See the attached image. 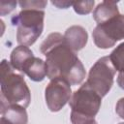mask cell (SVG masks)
I'll list each match as a JSON object with an SVG mask.
<instances>
[{"mask_svg": "<svg viewBox=\"0 0 124 124\" xmlns=\"http://www.w3.org/2000/svg\"><path fill=\"white\" fill-rule=\"evenodd\" d=\"M40 50L46 56V77L49 79L62 78L71 85L82 82L84 67L60 33H50L41 44Z\"/></svg>", "mask_w": 124, "mask_h": 124, "instance_id": "obj_1", "label": "cell"}, {"mask_svg": "<svg viewBox=\"0 0 124 124\" xmlns=\"http://www.w3.org/2000/svg\"><path fill=\"white\" fill-rule=\"evenodd\" d=\"M0 73L1 102L27 108L31 94L23 76L16 73L11 63L5 59L1 62Z\"/></svg>", "mask_w": 124, "mask_h": 124, "instance_id": "obj_2", "label": "cell"}, {"mask_svg": "<svg viewBox=\"0 0 124 124\" xmlns=\"http://www.w3.org/2000/svg\"><path fill=\"white\" fill-rule=\"evenodd\" d=\"M102 103V97L83 83L79 89L75 91L71 100V121L72 124H92L98 113Z\"/></svg>", "mask_w": 124, "mask_h": 124, "instance_id": "obj_3", "label": "cell"}, {"mask_svg": "<svg viewBox=\"0 0 124 124\" xmlns=\"http://www.w3.org/2000/svg\"><path fill=\"white\" fill-rule=\"evenodd\" d=\"M45 12L42 10H21L12 18V23L17 27L16 42L19 46H29L41 36L44 29Z\"/></svg>", "mask_w": 124, "mask_h": 124, "instance_id": "obj_4", "label": "cell"}, {"mask_svg": "<svg viewBox=\"0 0 124 124\" xmlns=\"http://www.w3.org/2000/svg\"><path fill=\"white\" fill-rule=\"evenodd\" d=\"M115 69L108 56L97 60L91 67L85 84L97 92L101 97L106 96L113 84Z\"/></svg>", "mask_w": 124, "mask_h": 124, "instance_id": "obj_5", "label": "cell"}, {"mask_svg": "<svg viewBox=\"0 0 124 124\" xmlns=\"http://www.w3.org/2000/svg\"><path fill=\"white\" fill-rule=\"evenodd\" d=\"M94 44L103 49L109 48L124 39V15H118L109 20L98 24L92 32Z\"/></svg>", "mask_w": 124, "mask_h": 124, "instance_id": "obj_6", "label": "cell"}, {"mask_svg": "<svg viewBox=\"0 0 124 124\" xmlns=\"http://www.w3.org/2000/svg\"><path fill=\"white\" fill-rule=\"evenodd\" d=\"M72 98L71 84L62 78L50 79L45 90V99L50 111L62 109Z\"/></svg>", "mask_w": 124, "mask_h": 124, "instance_id": "obj_7", "label": "cell"}, {"mask_svg": "<svg viewBox=\"0 0 124 124\" xmlns=\"http://www.w3.org/2000/svg\"><path fill=\"white\" fill-rule=\"evenodd\" d=\"M27 121L25 108L1 102V124H27Z\"/></svg>", "mask_w": 124, "mask_h": 124, "instance_id": "obj_8", "label": "cell"}, {"mask_svg": "<svg viewBox=\"0 0 124 124\" xmlns=\"http://www.w3.org/2000/svg\"><path fill=\"white\" fill-rule=\"evenodd\" d=\"M88 35L86 30L79 25H73L69 27L64 34L66 44L74 50L78 51L82 49L87 43Z\"/></svg>", "mask_w": 124, "mask_h": 124, "instance_id": "obj_9", "label": "cell"}, {"mask_svg": "<svg viewBox=\"0 0 124 124\" xmlns=\"http://www.w3.org/2000/svg\"><path fill=\"white\" fill-rule=\"evenodd\" d=\"M20 73L25 74L30 79L34 81H42L46 76V62L33 55L22 66Z\"/></svg>", "mask_w": 124, "mask_h": 124, "instance_id": "obj_10", "label": "cell"}, {"mask_svg": "<svg viewBox=\"0 0 124 124\" xmlns=\"http://www.w3.org/2000/svg\"><path fill=\"white\" fill-rule=\"evenodd\" d=\"M119 15L117 2L103 1L97 5L93 12V17L98 24L104 23Z\"/></svg>", "mask_w": 124, "mask_h": 124, "instance_id": "obj_11", "label": "cell"}, {"mask_svg": "<svg viewBox=\"0 0 124 124\" xmlns=\"http://www.w3.org/2000/svg\"><path fill=\"white\" fill-rule=\"evenodd\" d=\"M34 54L32 50L25 46H18L11 53V60L10 63L13 66V68L18 72L21 71L22 66L25 64V62L32 57Z\"/></svg>", "mask_w": 124, "mask_h": 124, "instance_id": "obj_12", "label": "cell"}, {"mask_svg": "<svg viewBox=\"0 0 124 124\" xmlns=\"http://www.w3.org/2000/svg\"><path fill=\"white\" fill-rule=\"evenodd\" d=\"M115 71H124V43L117 46L108 56Z\"/></svg>", "mask_w": 124, "mask_h": 124, "instance_id": "obj_13", "label": "cell"}, {"mask_svg": "<svg viewBox=\"0 0 124 124\" xmlns=\"http://www.w3.org/2000/svg\"><path fill=\"white\" fill-rule=\"evenodd\" d=\"M94 1H81V2H74L73 8L75 12L78 15H87L89 14L94 7Z\"/></svg>", "mask_w": 124, "mask_h": 124, "instance_id": "obj_14", "label": "cell"}, {"mask_svg": "<svg viewBox=\"0 0 124 124\" xmlns=\"http://www.w3.org/2000/svg\"><path fill=\"white\" fill-rule=\"evenodd\" d=\"M21 10L32 9V10H42L46 8L47 2L46 1H19L18 2Z\"/></svg>", "mask_w": 124, "mask_h": 124, "instance_id": "obj_15", "label": "cell"}, {"mask_svg": "<svg viewBox=\"0 0 124 124\" xmlns=\"http://www.w3.org/2000/svg\"><path fill=\"white\" fill-rule=\"evenodd\" d=\"M16 6V2L15 1H11V2H5L2 1L0 3V10H1V16H5L6 14L11 13Z\"/></svg>", "mask_w": 124, "mask_h": 124, "instance_id": "obj_16", "label": "cell"}, {"mask_svg": "<svg viewBox=\"0 0 124 124\" xmlns=\"http://www.w3.org/2000/svg\"><path fill=\"white\" fill-rule=\"evenodd\" d=\"M115 111L118 114V116L122 119H124V97L119 99L115 106Z\"/></svg>", "mask_w": 124, "mask_h": 124, "instance_id": "obj_17", "label": "cell"}, {"mask_svg": "<svg viewBox=\"0 0 124 124\" xmlns=\"http://www.w3.org/2000/svg\"><path fill=\"white\" fill-rule=\"evenodd\" d=\"M51 3L59 9H67L68 7L73 6L74 4V2H69V1H52Z\"/></svg>", "mask_w": 124, "mask_h": 124, "instance_id": "obj_18", "label": "cell"}, {"mask_svg": "<svg viewBox=\"0 0 124 124\" xmlns=\"http://www.w3.org/2000/svg\"><path fill=\"white\" fill-rule=\"evenodd\" d=\"M117 84L120 88L124 89V71L119 72V75L117 77Z\"/></svg>", "mask_w": 124, "mask_h": 124, "instance_id": "obj_19", "label": "cell"}, {"mask_svg": "<svg viewBox=\"0 0 124 124\" xmlns=\"http://www.w3.org/2000/svg\"><path fill=\"white\" fill-rule=\"evenodd\" d=\"M92 124H97V122H96V121H95V122H94V123H92Z\"/></svg>", "mask_w": 124, "mask_h": 124, "instance_id": "obj_20", "label": "cell"}, {"mask_svg": "<svg viewBox=\"0 0 124 124\" xmlns=\"http://www.w3.org/2000/svg\"><path fill=\"white\" fill-rule=\"evenodd\" d=\"M119 124H124V122H122V123H119Z\"/></svg>", "mask_w": 124, "mask_h": 124, "instance_id": "obj_21", "label": "cell"}]
</instances>
